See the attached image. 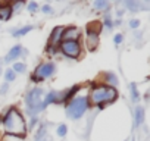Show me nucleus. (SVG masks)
Returning a JSON list of instances; mask_svg holds the SVG:
<instances>
[{
  "label": "nucleus",
  "instance_id": "1",
  "mask_svg": "<svg viewBox=\"0 0 150 141\" xmlns=\"http://www.w3.org/2000/svg\"><path fill=\"white\" fill-rule=\"evenodd\" d=\"M0 128L3 129V134L6 135H15L24 138H27L28 135L27 118L24 112L15 104L6 107L3 113H0Z\"/></svg>",
  "mask_w": 150,
  "mask_h": 141
},
{
  "label": "nucleus",
  "instance_id": "2",
  "mask_svg": "<svg viewBox=\"0 0 150 141\" xmlns=\"http://www.w3.org/2000/svg\"><path fill=\"white\" fill-rule=\"evenodd\" d=\"M87 96H88L91 107H96L97 110H103L109 104H112L118 100L119 91H118V88L108 87L94 80L87 85Z\"/></svg>",
  "mask_w": 150,
  "mask_h": 141
},
{
  "label": "nucleus",
  "instance_id": "3",
  "mask_svg": "<svg viewBox=\"0 0 150 141\" xmlns=\"http://www.w3.org/2000/svg\"><path fill=\"white\" fill-rule=\"evenodd\" d=\"M91 109L88 96H87V85L65 104V113L71 121H80L86 116V113Z\"/></svg>",
  "mask_w": 150,
  "mask_h": 141
},
{
  "label": "nucleus",
  "instance_id": "4",
  "mask_svg": "<svg viewBox=\"0 0 150 141\" xmlns=\"http://www.w3.org/2000/svg\"><path fill=\"white\" fill-rule=\"evenodd\" d=\"M44 94L46 91L40 85L30 88L24 96V110H22L24 115L30 118V116H37L38 113H41V102H43Z\"/></svg>",
  "mask_w": 150,
  "mask_h": 141
},
{
  "label": "nucleus",
  "instance_id": "5",
  "mask_svg": "<svg viewBox=\"0 0 150 141\" xmlns=\"http://www.w3.org/2000/svg\"><path fill=\"white\" fill-rule=\"evenodd\" d=\"M57 70V66H56V62L53 60H41L33 70V74L30 75V80L33 84L35 85H40L41 82L50 80L54 77Z\"/></svg>",
  "mask_w": 150,
  "mask_h": 141
},
{
  "label": "nucleus",
  "instance_id": "6",
  "mask_svg": "<svg viewBox=\"0 0 150 141\" xmlns=\"http://www.w3.org/2000/svg\"><path fill=\"white\" fill-rule=\"evenodd\" d=\"M100 32H102V25L99 21H93L87 25L86 34L83 35V47L84 51H96L100 46Z\"/></svg>",
  "mask_w": 150,
  "mask_h": 141
},
{
  "label": "nucleus",
  "instance_id": "7",
  "mask_svg": "<svg viewBox=\"0 0 150 141\" xmlns=\"http://www.w3.org/2000/svg\"><path fill=\"white\" fill-rule=\"evenodd\" d=\"M60 56L71 60H80L84 54L83 41H62L59 44Z\"/></svg>",
  "mask_w": 150,
  "mask_h": 141
},
{
  "label": "nucleus",
  "instance_id": "8",
  "mask_svg": "<svg viewBox=\"0 0 150 141\" xmlns=\"http://www.w3.org/2000/svg\"><path fill=\"white\" fill-rule=\"evenodd\" d=\"M28 54V50L24 49L22 44H15L13 47L9 49V51L6 53L5 59H3V63H13V62H18L19 59H24L25 56Z\"/></svg>",
  "mask_w": 150,
  "mask_h": 141
},
{
  "label": "nucleus",
  "instance_id": "9",
  "mask_svg": "<svg viewBox=\"0 0 150 141\" xmlns=\"http://www.w3.org/2000/svg\"><path fill=\"white\" fill-rule=\"evenodd\" d=\"M83 30L77 25H66L63 30L62 41H81L83 40Z\"/></svg>",
  "mask_w": 150,
  "mask_h": 141
},
{
  "label": "nucleus",
  "instance_id": "10",
  "mask_svg": "<svg viewBox=\"0 0 150 141\" xmlns=\"http://www.w3.org/2000/svg\"><path fill=\"white\" fill-rule=\"evenodd\" d=\"M108 87H112V88H118L119 87V77L112 72V70H105V72H100L99 74V78L96 80Z\"/></svg>",
  "mask_w": 150,
  "mask_h": 141
},
{
  "label": "nucleus",
  "instance_id": "11",
  "mask_svg": "<svg viewBox=\"0 0 150 141\" xmlns=\"http://www.w3.org/2000/svg\"><path fill=\"white\" fill-rule=\"evenodd\" d=\"M83 88H84L83 84H75V85H71V87L66 88V90H62V91H60V100H59V104H63V106H65L71 99H74L75 96H77Z\"/></svg>",
  "mask_w": 150,
  "mask_h": 141
},
{
  "label": "nucleus",
  "instance_id": "12",
  "mask_svg": "<svg viewBox=\"0 0 150 141\" xmlns=\"http://www.w3.org/2000/svg\"><path fill=\"white\" fill-rule=\"evenodd\" d=\"M59 100H60V90H49L44 97H43V102H41V112H44L49 106L52 104H59Z\"/></svg>",
  "mask_w": 150,
  "mask_h": 141
},
{
  "label": "nucleus",
  "instance_id": "13",
  "mask_svg": "<svg viewBox=\"0 0 150 141\" xmlns=\"http://www.w3.org/2000/svg\"><path fill=\"white\" fill-rule=\"evenodd\" d=\"M63 30L65 27L63 25H57L52 30L50 35H49V41L47 44H52V46H59L62 43V35H63Z\"/></svg>",
  "mask_w": 150,
  "mask_h": 141
},
{
  "label": "nucleus",
  "instance_id": "14",
  "mask_svg": "<svg viewBox=\"0 0 150 141\" xmlns=\"http://www.w3.org/2000/svg\"><path fill=\"white\" fill-rule=\"evenodd\" d=\"M13 16V11H12V3L9 2H0V21L8 22L11 21Z\"/></svg>",
  "mask_w": 150,
  "mask_h": 141
},
{
  "label": "nucleus",
  "instance_id": "15",
  "mask_svg": "<svg viewBox=\"0 0 150 141\" xmlns=\"http://www.w3.org/2000/svg\"><path fill=\"white\" fill-rule=\"evenodd\" d=\"M144 118H146V112H144V107L137 104L134 107V125L138 128L144 123Z\"/></svg>",
  "mask_w": 150,
  "mask_h": 141
},
{
  "label": "nucleus",
  "instance_id": "16",
  "mask_svg": "<svg viewBox=\"0 0 150 141\" xmlns=\"http://www.w3.org/2000/svg\"><path fill=\"white\" fill-rule=\"evenodd\" d=\"M124 6H125V9H128V11H129V12H132V13L140 12V11H143V9H146V8H147L144 3L137 2V0H127V2H124Z\"/></svg>",
  "mask_w": 150,
  "mask_h": 141
},
{
  "label": "nucleus",
  "instance_id": "17",
  "mask_svg": "<svg viewBox=\"0 0 150 141\" xmlns=\"http://www.w3.org/2000/svg\"><path fill=\"white\" fill-rule=\"evenodd\" d=\"M34 28H35L34 25H22V27H19V28L12 30V35H13L15 38H21V37L27 35L28 32H31Z\"/></svg>",
  "mask_w": 150,
  "mask_h": 141
},
{
  "label": "nucleus",
  "instance_id": "18",
  "mask_svg": "<svg viewBox=\"0 0 150 141\" xmlns=\"http://www.w3.org/2000/svg\"><path fill=\"white\" fill-rule=\"evenodd\" d=\"M93 9L94 11H97V12H109V9H110V3L108 2V0H94L93 2Z\"/></svg>",
  "mask_w": 150,
  "mask_h": 141
},
{
  "label": "nucleus",
  "instance_id": "19",
  "mask_svg": "<svg viewBox=\"0 0 150 141\" xmlns=\"http://www.w3.org/2000/svg\"><path fill=\"white\" fill-rule=\"evenodd\" d=\"M100 25H102V30L105 28V30H108V31H110V30H113V18H112V15L109 13V12H106L105 13V16H103V19H102V22H100Z\"/></svg>",
  "mask_w": 150,
  "mask_h": 141
},
{
  "label": "nucleus",
  "instance_id": "20",
  "mask_svg": "<svg viewBox=\"0 0 150 141\" xmlns=\"http://www.w3.org/2000/svg\"><path fill=\"white\" fill-rule=\"evenodd\" d=\"M12 70L18 75V74H25L27 72V69H28V66H27V63L24 62V60H18V62H13L12 63Z\"/></svg>",
  "mask_w": 150,
  "mask_h": 141
},
{
  "label": "nucleus",
  "instance_id": "21",
  "mask_svg": "<svg viewBox=\"0 0 150 141\" xmlns=\"http://www.w3.org/2000/svg\"><path fill=\"white\" fill-rule=\"evenodd\" d=\"M3 78H5V82H8V84H11V82H13L15 80H16V74L12 70V68H6V69H3Z\"/></svg>",
  "mask_w": 150,
  "mask_h": 141
},
{
  "label": "nucleus",
  "instance_id": "22",
  "mask_svg": "<svg viewBox=\"0 0 150 141\" xmlns=\"http://www.w3.org/2000/svg\"><path fill=\"white\" fill-rule=\"evenodd\" d=\"M38 123H40L38 116H30V118H28V121H27V129H28V132L35 131V128L38 126Z\"/></svg>",
  "mask_w": 150,
  "mask_h": 141
},
{
  "label": "nucleus",
  "instance_id": "23",
  "mask_svg": "<svg viewBox=\"0 0 150 141\" xmlns=\"http://www.w3.org/2000/svg\"><path fill=\"white\" fill-rule=\"evenodd\" d=\"M46 54L49 57H56V56H60V51H59V46H52V44H46Z\"/></svg>",
  "mask_w": 150,
  "mask_h": 141
},
{
  "label": "nucleus",
  "instance_id": "24",
  "mask_svg": "<svg viewBox=\"0 0 150 141\" xmlns=\"http://www.w3.org/2000/svg\"><path fill=\"white\" fill-rule=\"evenodd\" d=\"M129 91H131V100L134 103H137L140 100V91H138V87L135 82H131L129 84Z\"/></svg>",
  "mask_w": 150,
  "mask_h": 141
},
{
  "label": "nucleus",
  "instance_id": "25",
  "mask_svg": "<svg viewBox=\"0 0 150 141\" xmlns=\"http://www.w3.org/2000/svg\"><path fill=\"white\" fill-rule=\"evenodd\" d=\"M56 135L60 138H65L68 135V125L66 123H59L56 126Z\"/></svg>",
  "mask_w": 150,
  "mask_h": 141
},
{
  "label": "nucleus",
  "instance_id": "26",
  "mask_svg": "<svg viewBox=\"0 0 150 141\" xmlns=\"http://www.w3.org/2000/svg\"><path fill=\"white\" fill-rule=\"evenodd\" d=\"M25 8H27V12H30V13H37V12L40 11V5L35 2V0H33V2H28V3L25 5Z\"/></svg>",
  "mask_w": 150,
  "mask_h": 141
},
{
  "label": "nucleus",
  "instance_id": "27",
  "mask_svg": "<svg viewBox=\"0 0 150 141\" xmlns=\"http://www.w3.org/2000/svg\"><path fill=\"white\" fill-rule=\"evenodd\" d=\"M0 141H27V138H24V137H15V135H6V134H2V137H0Z\"/></svg>",
  "mask_w": 150,
  "mask_h": 141
},
{
  "label": "nucleus",
  "instance_id": "28",
  "mask_svg": "<svg viewBox=\"0 0 150 141\" xmlns=\"http://www.w3.org/2000/svg\"><path fill=\"white\" fill-rule=\"evenodd\" d=\"M25 2H22V0H18V2H15V3H12V11H13V15L15 13H19L24 8H25Z\"/></svg>",
  "mask_w": 150,
  "mask_h": 141
},
{
  "label": "nucleus",
  "instance_id": "29",
  "mask_svg": "<svg viewBox=\"0 0 150 141\" xmlns=\"http://www.w3.org/2000/svg\"><path fill=\"white\" fill-rule=\"evenodd\" d=\"M40 11L44 13V15H53V8H52V5H49V3H44V5H41L40 6Z\"/></svg>",
  "mask_w": 150,
  "mask_h": 141
},
{
  "label": "nucleus",
  "instance_id": "30",
  "mask_svg": "<svg viewBox=\"0 0 150 141\" xmlns=\"http://www.w3.org/2000/svg\"><path fill=\"white\" fill-rule=\"evenodd\" d=\"M140 25H141V22H140V19H129V22H128V27L131 28V30H138L140 28Z\"/></svg>",
  "mask_w": 150,
  "mask_h": 141
},
{
  "label": "nucleus",
  "instance_id": "31",
  "mask_svg": "<svg viewBox=\"0 0 150 141\" xmlns=\"http://www.w3.org/2000/svg\"><path fill=\"white\" fill-rule=\"evenodd\" d=\"M113 43H115L116 46L122 44V43H124V34H121V32H116V34L113 35Z\"/></svg>",
  "mask_w": 150,
  "mask_h": 141
},
{
  "label": "nucleus",
  "instance_id": "32",
  "mask_svg": "<svg viewBox=\"0 0 150 141\" xmlns=\"http://www.w3.org/2000/svg\"><path fill=\"white\" fill-rule=\"evenodd\" d=\"M8 91H9V84L8 82H3L2 85H0V96L8 94Z\"/></svg>",
  "mask_w": 150,
  "mask_h": 141
},
{
  "label": "nucleus",
  "instance_id": "33",
  "mask_svg": "<svg viewBox=\"0 0 150 141\" xmlns=\"http://www.w3.org/2000/svg\"><path fill=\"white\" fill-rule=\"evenodd\" d=\"M122 15H124V11H122V9L116 12V18H118V19H121V18H122Z\"/></svg>",
  "mask_w": 150,
  "mask_h": 141
},
{
  "label": "nucleus",
  "instance_id": "34",
  "mask_svg": "<svg viewBox=\"0 0 150 141\" xmlns=\"http://www.w3.org/2000/svg\"><path fill=\"white\" fill-rule=\"evenodd\" d=\"M3 74V60H0V75Z\"/></svg>",
  "mask_w": 150,
  "mask_h": 141
}]
</instances>
